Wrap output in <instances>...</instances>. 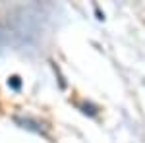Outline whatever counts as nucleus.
I'll use <instances>...</instances> for the list:
<instances>
[{
  "label": "nucleus",
  "mask_w": 145,
  "mask_h": 143,
  "mask_svg": "<svg viewBox=\"0 0 145 143\" xmlns=\"http://www.w3.org/2000/svg\"><path fill=\"white\" fill-rule=\"evenodd\" d=\"M16 122H18L22 128H25V130H31V132H37V133H43V128H41V124L33 122L31 118H16Z\"/></svg>",
  "instance_id": "f257e3e1"
},
{
  "label": "nucleus",
  "mask_w": 145,
  "mask_h": 143,
  "mask_svg": "<svg viewBox=\"0 0 145 143\" xmlns=\"http://www.w3.org/2000/svg\"><path fill=\"white\" fill-rule=\"evenodd\" d=\"M8 87H12L14 91H20V87H22V79L18 76H12L10 79H8Z\"/></svg>",
  "instance_id": "f03ea898"
},
{
  "label": "nucleus",
  "mask_w": 145,
  "mask_h": 143,
  "mask_svg": "<svg viewBox=\"0 0 145 143\" xmlns=\"http://www.w3.org/2000/svg\"><path fill=\"white\" fill-rule=\"evenodd\" d=\"M83 112L89 114V116H95V114H97V108H95L93 104H83Z\"/></svg>",
  "instance_id": "7ed1b4c3"
}]
</instances>
